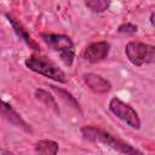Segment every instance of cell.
Returning a JSON list of instances; mask_svg holds the SVG:
<instances>
[{
  "label": "cell",
  "instance_id": "obj_1",
  "mask_svg": "<svg viewBox=\"0 0 155 155\" xmlns=\"http://www.w3.org/2000/svg\"><path fill=\"white\" fill-rule=\"evenodd\" d=\"M81 133L84 136L85 139L92 140V142H101L104 143L107 145H109L110 148L117 150L121 154L125 155H143V153L140 150H138L137 148L132 147L131 144L126 143L125 140L114 137L113 134L101 130V128H96V127H91V126H85L81 128Z\"/></svg>",
  "mask_w": 155,
  "mask_h": 155
},
{
  "label": "cell",
  "instance_id": "obj_2",
  "mask_svg": "<svg viewBox=\"0 0 155 155\" xmlns=\"http://www.w3.org/2000/svg\"><path fill=\"white\" fill-rule=\"evenodd\" d=\"M25 65L30 70H33L38 74H41L46 78H50L54 81L67 82V78H65L64 71L61 68H58V65L56 63H53L52 61H50L46 57L33 54V56L27 58Z\"/></svg>",
  "mask_w": 155,
  "mask_h": 155
},
{
  "label": "cell",
  "instance_id": "obj_3",
  "mask_svg": "<svg viewBox=\"0 0 155 155\" xmlns=\"http://www.w3.org/2000/svg\"><path fill=\"white\" fill-rule=\"evenodd\" d=\"M41 38L50 48L59 52L61 59L64 62L65 65L70 67L73 64L75 52L74 44L69 36L62 34H42Z\"/></svg>",
  "mask_w": 155,
  "mask_h": 155
},
{
  "label": "cell",
  "instance_id": "obj_4",
  "mask_svg": "<svg viewBox=\"0 0 155 155\" xmlns=\"http://www.w3.org/2000/svg\"><path fill=\"white\" fill-rule=\"evenodd\" d=\"M125 53L128 61L136 67L155 62V47L153 45L143 44L139 41H131L126 45Z\"/></svg>",
  "mask_w": 155,
  "mask_h": 155
},
{
  "label": "cell",
  "instance_id": "obj_5",
  "mask_svg": "<svg viewBox=\"0 0 155 155\" xmlns=\"http://www.w3.org/2000/svg\"><path fill=\"white\" fill-rule=\"evenodd\" d=\"M109 110L115 116H117L120 120L125 121L132 128L138 130L140 127V120H139L136 110L132 107H130L128 104H126L125 102H122L121 99H119L116 97L111 98L109 102Z\"/></svg>",
  "mask_w": 155,
  "mask_h": 155
},
{
  "label": "cell",
  "instance_id": "obj_6",
  "mask_svg": "<svg viewBox=\"0 0 155 155\" xmlns=\"http://www.w3.org/2000/svg\"><path fill=\"white\" fill-rule=\"evenodd\" d=\"M0 117L6 120L7 122L27 131V132H30V126L25 122V120L6 102H4L2 99H0Z\"/></svg>",
  "mask_w": 155,
  "mask_h": 155
},
{
  "label": "cell",
  "instance_id": "obj_7",
  "mask_svg": "<svg viewBox=\"0 0 155 155\" xmlns=\"http://www.w3.org/2000/svg\"><path fill=\"white\" fill-rule=\"evenodd\" d=\"M109 50H110V45L107 41L93 42L85 48V51L82 52V57L87 59L88 62L96 63V62H99L107 58Z\"/></svg>",
  "mask_w": 155,
  "mask_h": 155
},
{
  "label": "cell",
  "instance_id": "obj_8",
  "mask_svg": "<svg viewBox=\"0 0 155 155\" xmlns=\"http://www.w3.org/2000/svg\"><path fill=\"white\" fill-rule=\"evenodd\" d=\"M82 79H84L85 84L87 85V87L96 93H107L111 88L110 82L107 79L102 78L101 75H97L93 73H87V74H84Z\"/></svg>",
  "mask_w": 155,
  "mask_h": 155
},
{
  "label": "cell",
  "instance_id": "obj_9",
  "mask_svg": "<svg viewBox=\"0 0 155 155\" xmlns=\"http://www.w3.org/2000/svg\"><path fill=\"white\" fill-rule=\"evenodd\" d=\"M6 18L8 19V22L11 23V25H12V28H13V30L16 31V34L30 47V48H33V50H35V51H40V46H39V44L38 42H35L33 39H31V36L29 35V33L27 31V29L22 25V23H19L16 18H13L12 16H10V15H6Z\"/></svg>",
  "mask_w": 155,
  "mask_h": 155
},
{
  "label": "cell",
  "instance_id": "obj_10",
  "mask_svg": "<svg viewBox=\"0 0 155 155\" xmlns=\"http://www.w3.org/2000/svg\"><path fill=\"white\" fill-rule=\"evenodd\" d=\"M35 150L40 155H57L58 144L51 139H42V140H39L36 143Z\"/></svg>",
  "mask_w": 155,
  "mask_h": 155
},
{
  "label": "cell",
  "instance_id": "obj_11",
  "mask_svg": "<svg viewBox=\"0 0 155 155\" xmlns=\"http://www.w3.org/2000/svg\"><path fill=\"white\" fill-rule=\"evenodd\" d=\"M35 98L39 102H41L44 105H46L47 108H51L54 113H57V114L59 113V109H58V105L56 103L54 97H52L47 91H45L42 88H38L35 91Z\"/></svg>",
  "mask_w": 155,
  "mask_h": 155
},
{
  "label": "cell",
  "instance_id": "obj_12",
  "mask_svg": "<svg viewBox=\"0 0 155 155\" xmlns=\"http://www.w3.org/2000/svg\"><path fill=\"white\" fill-rule=\"evenodd\" d=\"M51 88L68 104V105H70L71 108H74L75 110H79L80 111V105H79V103H78V101L73 97V94L71 93H69L68 91H65V90H63V88H59V87H56V86H51Z\"/></svg>",
  "mask_w": 155,
  "mask_h": 155
},
{
  "label": "cell",
  "instance_id": "obj_13",
  "mask_svg": "<svg viewBox=\"0 0 155 155\" xmlns=\"http://www.w3.org/2000/svg\"><path fill=\"white\" fill-rule=\"evenodd\" d=\"M85 5L94 12H103L109 7L110 2L105 0H87Z\"/></svg>",
  "mask_w": 155,
  "mask_h": 155
},
{
  "label": "cell",
  "instance_id": "obj_14",
  "mask_svg": "<svg viewBox=\"0 0 155 155\" xmlns=\"http://www.w3.org/2000/svg\"><path fill=\"white\" fill-rule=\"evenodd\" d=\"M119 33H126V34H131V33H136L138 30L137 25L134 24H131V23H125V24H121L119 27Z\"/></svg>",
  "mask_w": 155,
  "mask_h": 155
},
{
  "label": "cell",
  "instance_id": "obj_15",
  "mask_svg": "<svg viewBox=\"0 0 155 155\" xmlns=\"http://www.w3.org/2000/svg\"><path fill=\"white\" fill-rule=\"evenodd\" d=\"M150 22H151V24H154V12H153L151 16H150Z\"/></svg>",
  "mask_w": 155,
  "mask_h": 155
},
{
  "label": "cell",
  "instance_id": "obj_16",
  "mask_svg": "<svg viewBox=\"0 0 155 155\" xmlns=\"http://www.w3.org/2000/svg\"><path fill=\"white\" fill-rule=\"evenodd\" d=\"M2 155H12V153H10V151H2Z\"/></svg>",
  "mask_w": 155,
  "mask_h": 155
}]
</instances>
